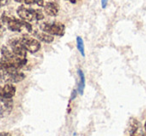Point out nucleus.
Masks as SVG:
<instances>
[{
  "instance_id": "12",
  "label": "nucleus",
  "mask_w": 146,
  "mask_h": 136,
  "mask_svg": "<svg viewBox=\"0 0 146 136\" xmlns=\"http://www.w3.org/2000/svg\"><path fill=\"white\" fill-rule=\"evenodd\" d=\"M76 43H77L78 50L80 51V53H81L82 56H84V55H85V53H84V43H83V40H82L81 37H79V36L77 37V39H76Z\"/></svg>"
},
{
  "instance_id": "7",
  "label": "nucleus",
  "mask_w": 146,
  "mask_h": 136,
  "mask_svg": "<svg viewBox=\"0 0 146 136\" xmlns=\"http://www.w3.org/2000/svg\"><path fill=\"white\" fill-rule=\"evenodd\" d=\"M13 109L12 99H7L0 96V118H4L11 113Z\"/></svg>"
},
{
  "instance_id": "4",
  "label": "nucleus",
  "mask_w": 146,
  "mask_h": 136,
  "mask_svg": "<svg viewBox=\"0 0 146 136\" xmlns=\"http://www.w3.org/2000/svg\"><path fill=\"white\" fill-rule=\"evenodd\" d=\"M39 28L52 36H63L65 32V26L59 22H42L39 24Z\"/></svg>"
},
{
  "instance_id": "17",
  "label": "nucleus",
  "mask_w": 146,
  "mask_h": 136,
  "mask_svg": "<svg viewBox=\"0 0 146 136\" xmlns=\"http://www.w3.org/2000/svg\"><path fill=\"white\" fill-rule=\"evenodd\" d=\"M108 0H102V6L105 7L106 6V2H107Z\"/></svg>"
},
{
  "instance_id": "1",
  "label": "nucleus",
  "mask_w": 146,
  "mask_h": 136,
  "mask_svg": "<svg viewBox=\"0 0 146 136\" xmlns=\"http://www.w3.org/2000/svg\"><path fill=\"white\" fill-rule=\"evenodd\" d=\"M0 18L3 24L6 25L7 28L13 32H22L23 30H26L27 32H32L33 30L30 23L25 22L20 18H15L14 16H11L6 13H3Z\"/></svg>"
},
{
  "instance_id": "15",
  "label": "nucleus",
  "mask_w": 146,
  "mask_h": 136,
  "mask_svg": "<svg viewBox=\"0 0 146 136\" xmlns=\"http://www.w3.org/2000/svg\"><path fill=\"white\" fill-rule=\"evenodd\" d=\"M0 136H11V134L8 132H0Z\"/></svg>"
},
{
  "instance_id": "6",
  "label": "nucleus",
  "mask_w": 146,
  "mask_h": 136,
  "mask_svg": "<svg viewBox=\"0 0 146 136\" xmlns=\"http://www.w3.org/2000/svg\"><path fill=\"white\" fill-rule=\"evenodd\" d=\"M9 49L14 53L16 56L21 57V58H26L27 51L24 48L23 44L21 43L20 38H12L9 40Z\"/></svg>"
},
{
  "instance_id": "11",
  "label": "nucleus",
  "mask_w": 146,
  "mask_h": 136,
  "mask_svg": "<svg viewBox=\"0 0 146 136\" xmlns=\"http://www.w3.org/2000/svg\"><path fill=\"white\" fill-rule=\"evenodd\" d=\"M32 32H33V35L35 36V38H36L37 40L41 41V42L51 43V42H53V40H54V36H52V35L44 32V31L32 30Z\"/></svg>"
},
{
  "instance_id": "2",
  "label": "nucleus",
  "mask_w": 146,
  "mask_h": 136,
  "mask_svg": "<svg viewBox=\"0 0 146 136\" xmlns=\"http://www.w3.org/2000/svg\"><path fill=\"white\" fill-rule=\"evenodd\" d=\"M17 15L21 20L25 21V22H36V21H40L44 18V13L40 9H33L28 8L26 6H19L17 8Z\"/></svg>"
},
{
  "instance_id": "20",
  "label": "nucleus",
  "mask_w": 146,
  "mask_h": 136,
  "mask_svg": "<svg viewBox=\"0 0 146 136\" xmlns=\"http://www.w3.org/2000/svg\"><path fill=\"white\" fill-rule=\"evenodd\" d=\"M144 129H145V131H146V121H145V125H144Z\"/></svg>"
},
{
  "instance_id": "8",
  "label": "nucleus",
  "mask_w": 146,
  "mask_h": 136,
  "mask_svg": "<svg viewBox=\"0 0 146 136\" xmlns=\"http://www.w3.org/2000/svg\"><path fill=\"white\" fill-rule=\"evenodd\" d=\"M129 133L130 136H146V131L144 129V127L136 119L130 120Z\"/></svg>"
},
{
  "instance_id": "18",
  "label": "nucleus",
  "mask_w": 146,
  "mask_h": 136,
  "mask_svg": "<svg viewBox=\"0 0 146 136\" xmlns=\"http://www.w3.org/2000/svg\"><path fill=\"white\" fill-rule=\"evenodd\" d=\"M14 1H16V2H19V3H23V1H24V0H14Z\"/></svg>"
},
{
  "instance_id": "10",
  "label": "nucleus",
  "mask_w": 146,
  "mask_h": 136,
  "mask_svg": "<svg viewBox=\"0 0 146 136\" xmlns=\"http://www.w3.org/2000/svg\"><path fill=\"white\" fill-rule=\"evenodd\" d=\"M43 10L49 16H56L59 12V5L54 1H48L43 6Z\"/></svg>"
},
{
  "instance_id": "16",
  "label": "nucleus",
  "mask_w": 146,
  "mask_h": 136,
  "mask_svg": "<svg viewBox=\"0 0 146 136\" xmlns=\"http://www.w3.org/2000/svg\"><path fill=\"white\" fill-rule=\"evenodd\" d=\"M3 33H4V28H3V26H0V38L2 37Z\"/></svg>"
},
{
  "instance_id": "3",
  "label": "nucleus",
  "mask_w": 146,
  "mask_h": 136,
  "mask_svg": "<svg viewBox=\"0 0 146 136\" xmlns=\"http://www.w3.org/2000/svg\"><path fill=\"white\" fill-rule=\"evenodd\" d=\"M25 78V74L20 71V69L6 68L0 70V83L13 84L21 82Z\"/></svg>"
},
{
  "instance_id": "9",
  "label": "nucleus",
  "mask_w": 146,
  "mask_h": 136,
  "mask_svg": "<svg viewBox=\"0 0 146 136\" xmlns=\"http://www.w3.org/2000/svg\"><path fill=\"white\" fill-rule=\"evenodd\" d=\"M16 93V87L13 84H4L0 86V96L7 99H12Z\"/></svg>"
},
{
  "instance_id": "5",
  "label": "nucleus",
  "mask_w": 146,
  "mask_h": 136,
  "mask_svg": "<svg viewBox=\"0 0 146 136\" xmlns=\"http://www.w3.org/2000/svg\"><path fill=\"white\" fill-rule=\"evenodd\" d=\"M20 41L24 46V48L26 49V51L29 53H36L41 48L40 41L37 40L35 37H31L27 34L23 35L20 38Z\"/></svg>"
},
{
  "instance_id": "14",
  "label": "nucleus",
  "mask_w": 146,
  "mask_h": 136,
  "mask_svg": "<svg viewBox=\"0 0 146 136\" xmlns=\"http://www.w3.org/2000/svg\"><path fill=\"white\" fill-rule=\"evenodd\" d=\"M9 2V0H0V7H3L5 5H7Z\"/></svg>"
},
{
  "instance_id": "13",
  "label": "nucleus",
  "mask_w": 146,
  "mask_h": 136,
  "mask_svg": "<svg viewBox=\"0 0 146 136\" xmlns=\"http://www.w3.org/2000/svg\"><path fill=\"white\" fill-rule=\"evenodd\" d=\"M79 76H80V82H79V93L82 94L83 93V89H84V74L82 73L81 70H79Z\"/></svg>"
},
{
  "instance_id": "19",
  "label": "nucleus",
  "mask_w": 146,
  "mask_h": 136,
  "mask_svg": "<svg viewBox=\"0 0 146 136\" xmlns=\"http://www.w3.org/2000/svg\"><path fill=\"white\" fill-rule=\"evenodd\" d=\"M2 24L3 23H2V21H1V18H0V26H2Z\"/></svg>"
}]
</instances>
